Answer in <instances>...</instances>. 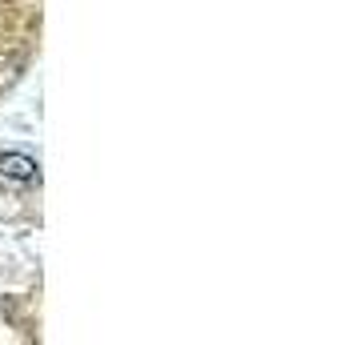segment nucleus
I'll list each match as a JSON object with an SVG mask.
<instances>
[{"instance_id": "1", "label": "nucleus", "mask_w": 357, "mask_h": 345, "mask_svg": "<svg viewBox=\"0 0 357 345\" xmlns=\"http://www.w3.org/2000/svg\"><path fill=\"white\" fill-rule=\"evenodd\" d=\"M0 177H13V181H36V161L33 157H20V153H0Z\"/></svg>"}]
</instances>
